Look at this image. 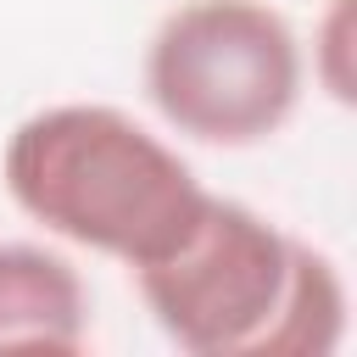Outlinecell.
Masks as SVG:
<instances>
[{
  "label": "cell",
  "mask_w": 357,
  "mask_h": 357,
  "mask_svg": "<svg viewBox=\"0 0 357 357\" xmlns=\"http://www.w3.org/2000/svg\"><path fill=\"white\" fill-rule=\"evenodd\" d=\"M89 340V284L56 245L0 240V351L67 357Z\"/></svg>",
  "instance_id": "obj_4"
},
{
  "label": "cell",
  "mask_w": 357,
  "mask_h": 357,
  "mask_svg": "<svg viewBox=\"0 0 357 357\" xmlns=\"http://www.w3.org/2000/svg\"><path fill=\"white\" fill-rule=\"evenodd\" d=\"M296 234L245 201L212 195L195 229L156 262L134 268L151 324L190 357H262L284 307Z\"/></svg>",
  "instance_id": "obj_3"
},
{
  "label": "cell",
  "mask_w": 357,
  "mask_h": 357,
  "mask_svg": "<svg viewBox=\"0 0 357 357\" xmlns=\"http://www.w3.org/2000/svg\"><path fill=\"white\" fill-rule=\"evenodd\" d=\"M0 184L45 234L112 257L128 273L167 257L212 201L178 145L112 100L28 112L6 134Z\"/></svg>",
  "instance_id": "obj_1"
},
{
  "label": "cell",
  "mask_w": 357,
  "mask_h": 357,
  "mask_svg": "<svg viewBox=\"0 0 357 357\" xmlns=\"http://www.w3.org/2000/svg\"><path fill=\"white\" fill-rule=\"evenodd\" d=\"M351 39H357V17H351V0H324V17L312 22V56H307V73L312 84L335 100V106H351Z\"/></svg>",
  "instance_id": "obj_6"
},
{
  "label": "cell",
  "mask_w": 357,
  "mask_h": 357,
  "mask_svg": "<svg viewBox=\"0 0 357 357\" xmlns=\"http://www.w3.org/2000/svg\"><path fill=\"white\" fill-rule=\"evenodd\" d=\"M145 100L212 151L273 139L307 95V45L268 0H178L145 39Z\"/></svg>",
  "instance_id": "obj_2"
},
{
  "label": "cell",
  "mask_w": 357,
  "mask_h": 357,
  "mask_svg": "<svg viewBox=\"0 0 357 357\" xmlns=\"http://www.w3.org/2000/svg\"><path fill=\"white\" fill-rule=\"evenodd\" d=\"M351 324V301H346V273L329 251L296 240V262H290V284H284V307L262 340V357H329L340 351Z\"/></svg>",
  "instance_id": "obj_5"
}]
</instances>
